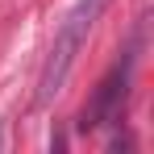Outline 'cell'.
Masks as SVG:
<instances>
[{
	"label": "cell",
	"instance_id": "1",
	"mask_svg": "<svg viewBox=\"0 0 154 154\" xmlns=\"http://www.w3.org/2000/svg\"><path fill=\"white\" fill-rule=\"evenodd\" d=\"M104 8H108V0H75V8L67 13V21H63L58 33H54L50 58H46V67H42V79H38V104H50L54 96L63 92V83H67V75H71V67H75L79 50H83L88 33L96 29V21H100Z\"/></svg>",
	"mask_w": 154,
	"mask_h": 154
},
{
	"label": "cell",
	"instance_id": "2",
	"mask_svg": "<svg viewBox=\"0 0 154 154\" xmlns=\"http://www.w3.org/2000/svg\"><path fill=\"white\" fill-rule=\"evenodd\" d=\"M133 67H137V38L125 46V54L108 67V75L100 79V88L92 92V100H88V108H83V121H79L83 133H88V129H100V125H108V121L121 117L125 96H129V79H133Z\"/></svg>",
	"mask_w": 154,
	"mask_h": 154
}]
</instances>
